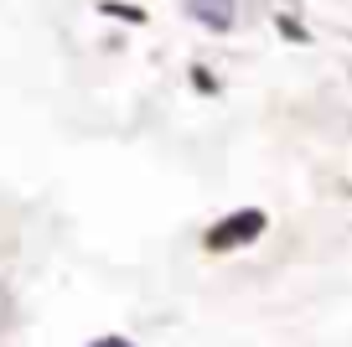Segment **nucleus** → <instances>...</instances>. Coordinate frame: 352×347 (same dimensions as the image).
<instances>
[{"mask_svg":"<svg viewBox=\"0 0 352 347\" xmlns=\"http://www.w3.org/2000/svg\"><path fill=\"white\" fill-rule=\"evenodd\" d=\"M275 21H280V32H285L290 42H311V36H306V26H296L290 16H275Z\"/></svg>","mask_w":352,"mask_h":347,"instance_id":"nucleus-4","label":"nucleus"},{"mask_svg":"<svg viewBox=\"0 0 352 347\" xmlns=\"http://www.w3.org/2000/svg\"><path fill=\"white\" fill-rule=\"evenodd\" d=\"M94 347H130V342H124V337H99Z\"/></svg>","mask_w":352,"mask_h":347,"instance_id":"nucleus-5","label":"nucleus"},{"mask_svg":"<svg viewBox=\"0 0 352 347\" xmlns=\"http://www.w3.org/2000/svg\"><path fill=\"white\" fill-rule=\"evenodd\" d=\"M192 16L208 21L212 32H228V26H233V11H228V6H212V0H192Z\"/></svg>","mask_w":352,"mask_h":347,"instance_id":"nucleus-2","label":"nucleus"},{"mask_svg":"<svg viewBox=\"0 0 352 347\" xmlns=\"http://www.w3.org/2000/svg\"><path fill=\"white\" fill-rule=\"evenodd\" d=\"M264 223H270V218H264L259 207H243V213H233V218H223V223L208 228V249L223 254V249H239V244H254L264 233Z\"/></svg>","mask_w":352,"mask_h":347,"instance_id":"nucleus-1","label":"nucleus"},{"mask_svg":"<svg viewBox=\"0 0 352 347\" xmlns=\"http://www.w3.org/2000/svg\"><path fill=\"white\" fill-rule=\"evenodd\" d=\"M192 83H197L202 94H218V78H212L208 67H192Z\"/></svg>","mask_w":352,"mask_h":347,"instance_id":"nucleus-3","label":"nucleus"}]
</instances>
